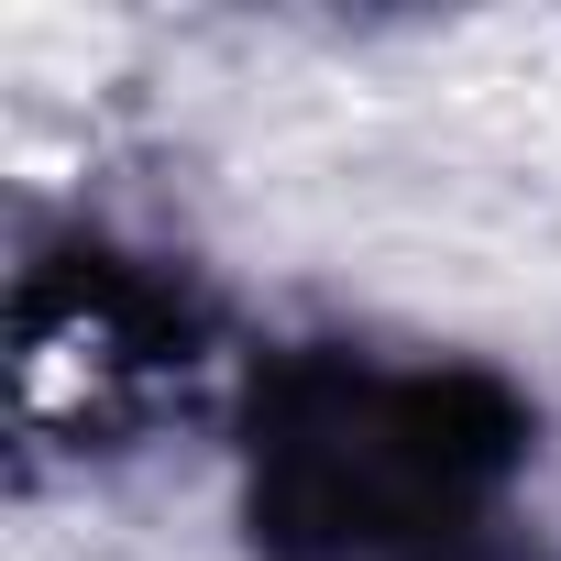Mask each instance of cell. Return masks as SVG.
I'll use <instances>...</instances> for the list:
<instances>
[{
	"mask_svg": "<svg viewBox=\"0 0 561 561\" xmlns=\"http://www.w3.org/2000/svg\"><path fill=\"white\" fill-rule=\"evenodd\" d=\"M528 462L495 375L298 353L253 408V539L275 561H473Z\"/></svg>",
	"mask_w": 561,
	"mask_h": 561,
	"instance_id": "obj_1",
	"label": "cell"
}]
</instances>
